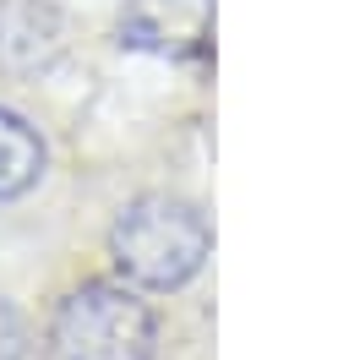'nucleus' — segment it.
Returning <instances> with one entry per match:
<instances>
[{
  "mask_svg": "<svg viewBox=\"0 0 349 360\" xmlns=\"http://www.w3.org/2000/svg\"><path fill=\"white\" fill-rule=\"evenodd\" d=\"M55 360H153L158 355V316L131 284L87 278L49 316Z\"/></svg>",
  "mask_w": 349,
  "mask_h": 360,
  "instance_id": "f03ea898",
  "label": "nucleus"
},
{
  "mask_svg": "<svg viewBox=\"0 0 349 360\" xmlns=\"http://www.w3.org/2000/svg\"><path fill=\"white\" fill-rule=\"evenodd\" d=\"M27 349H33V338H27L22 311L0 300V360H27Z\"/></svg>",
  "mask_w": 349,
  "mask_h": 360,
  "instance_id": "423d86ee",
  "label": "nucleus"
},
{
  "mask_svg": "<svg viewBox=\"0 0 349 360\" xmlns=\"http://www.w3.org/2000/svg\"><path fill=\"white\" fill-rule=\"evenodd\" d=\"M44 175V136L22 115L0 110V202L27 197Z\"/></svg>",
  "mask_w": 349,
  "mask_h": 360,
  "instance_id": "39448f33",
  "label": "nucleus"
},
{
  "mask_svg": "<svg viewBox=\"0 0 349 360\" xmlns=\"http://www.w3.org/2000/svg\"><path fill=\"white\" fill-rule=\"evenodd\" d=\"M208 251H213L208 219L191 202H174V197H142L109 229L115 273L131 290H180V284H191L202 273V262H208Z\"/></svg>",
  "mask_w": 349,
  "mask_h": 360,
  "instance_id": "f257e3e1",
  "label": "nucleus"
},
{
  "mask_svg": "<svg viewBox=\"0 0 349 360\" xmlns=\"http://www.w3.org/2000/svg\"><path fill=\"white\" fill-rule=\"evenodd\" d=\"M120 33L137 49L153 55H202L208 33H213V0H126L120 6Z\"/></svg>",
  "mask_w": 349,
  "mask_h": 360,
  "instance_id": "7ed1b4c3",
  "label": "nucleus"
},
{
  "mask_svg": "<svg viewBox=\"0 0 349 360\" xmlns=\"http://www.w3.org/2000/svg\"><path fill=\"white\" fill-rule=\"evenodd\" d=\"M61 11L49 0H0V71L22 77L61 55Z\"/></svg>",
  "mask_w": 349,
  "mask_h": 360,
  "instance_id": "20e7f679",
  "label": "nucleus"
}]
</instances>
